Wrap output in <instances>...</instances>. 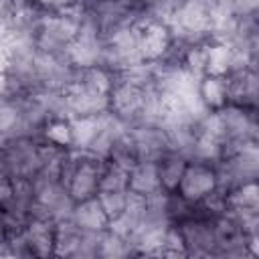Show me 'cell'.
Masks as SVG:
<instances>
[{
	"label": "cell",
	"mask_w": 259,
	"mask_h": 259,
	"mask_svg": "<svg viewBox=\"0 0 259 259\" xmlns=\"http://www.w3.org/2000/svg\"><path fill=\"white\" fill-rule=\"evenodd\" d=\"M61 99H63V107L67 117H75V115H97L107 111V103H109V95H99L95 91H91L87 85H83L77 75L67 81L61 89Z\"/></svg>",
	"instance_id": "4"
},
{
	"label": "cell",
	"mask_w": 259,
	"mask_h": 259,
	"mask_svg": "<svg viewBox=\"0 0 259 259\" xmlns=\"http://www.w3.org/2000/svg\"><path fill=\"white\" fill-rule=\"evenodd\" d=\"M156 162H158V176H160L162 192H176L188 158L184 154H180V152L170 150L162 158H158Z\"/></svg>",
	"instance_id": "10"
},
{
	"label": "cell",
	"mask_w": 259,
	"mask_h": 259,
	"mask_svg": "<svg viewBox=\"0 0 259 259\" xmlns=\"http://www.w3.org/2000/svg\"><path fill=\"white\" fill-rule=\"evenodd\" d=\"M217 186H219V176H217L214 164L202 162V160H188L182 172V178L178 182L176 194H180L184 200L192 204H198Z\"/></svg>",
	"instance_id": "3"
},
{
	"label": "cell",
	"mask_w": 259,
	"mask_h": 259,
	"mask_svg": "<svg viewBox=\"0 0 259 259\" xmlns=\"http://www.w3.org/2000/svg\"><path fill=\"white\" fill-rule=\"evenodd\" d=\"M95 196H97V200H99V204L105 210L109 221L119 217L123 212V208H125V202H127V190H111V192L99 190Z\"/></svg>",
	"instance_id": "14"
},
{
	"label": "cell",
	"mask_w": 259,
	"mask_h": 259,
	"mask_svg": "<svg viewBox=\"0 0 259 259\" xmlns=\"http://www.w3.org/2000/svg\"><path fill=\"white\" fill-rule=\"evenodd\" d=\"M146 89L148 87H142L138 83H132V81L115 75L113 87L109 91L107 111L113 113L117 119H121L125 125L138 123V119L142 115L144 99H146Z\"/></svg>",
	"instance_id": "2"
},
{
	"label": "cell",
	"mask_w": 259,
	"mask_h": 259,
	"mask_svg": "<svg viewBox=\"0 0 259 259\" xmlns=\"http://www.w3.org/2000/svg\"><path fill=\"white\" fill-rule=\"evenodd\" d=\"M225 202H227L225 210H231V208H259L257 182L247 180V182H241V184L229 188L227 196H225Z\"/></svg>",
	"instance_id": "13"
},
{
	"label": "cell",
	"mask_w": 259,
	"mask_h": 259,
	"mask_svg": "<svg viewBox=\"0 0 259 259\" xmlns=\"http://www.w3.org/2000/svg\"><path fill=\"white\" fill-rule=\"evenodd\" d=\"M40 138L61 150L73 148V130H71V119L67 115H57L49 117L42 127H40Z\"/></svg>",
	"instance_id": "12"
},
{
	"label": "cell",
	"mask_w": 259,
	"mask_h": 259,
	"mask_svg": "<svg viewBox=\"0 0 259 259\" xmlns=\"http://www.w3.org/2000/svg\"><path fill=\"white\" fill-rule=\"evenodd\" d=\"M127 190L140 196H152L162 192L160 176H158V162L156 160H138L127 170Z\"/></svg>",
	"instance_id": "7"
},
{
	"label": "cell",
	"mask_w": 259,
	"mask_h": 259,
	"mask_svg": "<svg viewBox=\"0 0 259 259\" xmlns=\"http://www.w3.org/2000/svg\"><path fill=\"white\" fill-rule=\"evenodd\" d=\"M55 221L53 219H47V217H34L30 214L24 229L20 231L24 243H26V249H28V255H38V257H45V255H53V249H55Z\"/></svg>",
	"instance_id": "5"
},
{
	"label": "cell",
	"mask_w": 259,
	"mask_h": 259,
	"mask_svg": "<svg viewBox=\"0 0 259 259\" xmlns=\"http://www.w3.org/2000/svg\"><path fill=\"white\" fill-rule=\"evenodd\" d=\"M227 91L229 103L245 109L257 107V73L255 67H245L231 71L227 75Z\"/></svg>",
	"instance_id": "6"
},
{
	"label": "cell",
	"mask_w": 259,
	"mask_h": 259,
	"mask_svg": "<svg viewBox=\"0 0 259 259\" xmlns=\"http://www.w3.org/2000/svg\"><path fill=\"white\" fill-rule=\"evenodd\" d=\"M196 93L200 103L206 111H219L229 103V91H227V77L217 75H202L196 83Z\"/></svg>",
	"instance_id": "9"
},
{
	"label": "cell",
	"mask_w": 259,
	"mask_h": 259,
	"mask_svg": "<svg viewBox=\"0 0 259 259\" xmlns=\"http://www.w3.org/2000/svg\"><path fill=\"white\" fill-rule=\"evenodd\" d=\"M233 49L229 42L223 40H208L206 45V67L204 75H217L227 77L233 71Z\"/></svg>",
	"instance_id": "11"
},
{
	"label": "cell",
	"mask_w": 259,
	"mask_h": 259,
	"mask_svg": "<svg viewBox=\"0 0 259 259\" xmlns=\"http://www.w3.org/2000/svg\"><path fill=\"white\" fill-rule=\"evenodd\" d=\"M138 24V40H140V55L144 63H160L164 61L172 47L174 36L166 20L156 18L152 14H142L136 18Z\"/></svg>",
	"instance_id": "1"
},
{
	"label": "cell",
	"mask_w": 259,
	"mask_h": 259,
	"mask_svg": "<svg viewBox=\"0 0 259 259\" xmlns=\"http://www.w3.org/2000/svg\"><path fill=\"white\" fill-rule=\"evenodd\" d=\"M81 0H30V4L42 12V14H53V12H63L79 4Z\"/></svg>",
	"instance_id": "15"
},
{
	"label": "cell",
	"mask_w": 259,
	"mask_h": 259,
	"mask_svg": "<svg viewBox=\"0 0 259 259\" xmlns=\"http://www.w3.org/2000/svg\"><path fill=\"white\" fill-rule=\"evenodd\" d=\"M79 229L83 231H91V233H103L109 227V219L105 214V210L101 208L97 196L75 202L71 208V217H69Z\"/></svg>",
	"instance_id": "8"
}]
</instances>
